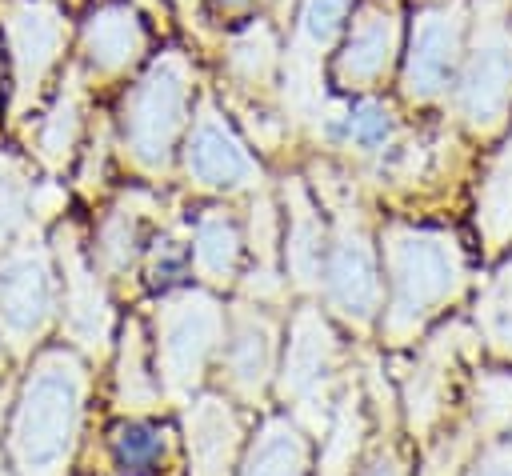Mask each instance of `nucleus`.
<instances>
[{"instance_id":"obj_1","label":"nucleus","mask_w":512,"mask_h":476,"mask_svg":"<svg viewBox=\"0 0 512 476\" xmlns=\"http://www.w3.org/2000/svg\"><path fill=\"white\" fill-rule=\"evenodd\" d=\"M88 400V364L80 348L52 344L36 352L8 424V456L16 476H68Z\"/></svg>"},{"instance_id":"obj_2","label":"nucleus","mask_w":512,"mask_h":476,"mask_svg":"<svg viewBox=\"0 0 512 476\" xmlns=\"http://www.w3.org/2000/svg\"><path fill=\"white\" fill-rule=\"evenodd\" d=\"M384 244V316L380 336L392 348L412 344L468 284V260L452 232L428 224H388Z\"/></svg>"},{"instance_id":"obj_3","label":"nucleus","mask_w":512,"mask_h":476,"mask_svg":"<svg viewBox=\"0 0 512 476\" xmlns=\"http://www.w3.org/2000/svg\"><path fill=\"white\" fill-rule=\"evenodd\" d=\"M196 108V68L180 48H168L144 64V72L124 88L116 132L124 156L156 176L164 172L184 144Z\"/></svg>"},{"instance_id":"obj_4","label":"nucleus","mask_w":512,"mask_h":476,"mask_svg":"<svg viewBox=\"0 0 512 476\" xmlns=\"http://www.w3.org/2000/svg\"><path fill=\"white\" fill-rule=\"evenodd\" d=\"M468 28L452 104L468 136L492 140L512 124V0H476Z\"/></svg>"},{"instance_id":"obj_5","label":"nucleus","mask_w":512,"mask_h":476,"mask_svg":"<svg viewBox=\"0 0 512 476\" xmlns=\"http://www.w3.org/2000/svg\"><path fill=\"white\" fill-rule=\"evenodd\" d=\"M228 308L212 296V288H176L156 304V336L152 364L168 400L188 404L224 344Z\"/></svg>"},{"instance_id":"obj_6","label":"nucleus","mask_w":512,"mask_h":476,"mask_svg":"<svg viewBox=\"0 0 512 476\" xmlns=\"http://www.w3.org/2000/svg\"><path fill=\"white\" fill-rule=\"evenodd\" d=\"M320 296H324L328 312L356 332H368L380 320L384 268H380L376 240L352 204L332 212L328 252H324V272H320Z\"/></svg>"},{"instance_id":"obj_7","label":"nucleus","mask_w":512,"mask_h":476,"mask_svg":"<svg viewBox=\"0 0 512 476\" xmlns=\"http://www.w3.org/2000/svg\"><path fill=\"white\" fill-rule=\"evenodd\" d=\"M468 4L428 0L412 12L408 40L400 52V92L408 104H436L452 92L464 48H468Z\"/></svg>"},{"instance_id":"obj_8","label":"nucleus","mask_w":512,"mask_h":476,"mask_svg":"<svg viewBox=\"0 0 512 476\" xmlns=\"http://www.w3.org/2000/svg\"><path fill=\"white\" fill-rule=\"evenodd\" d=\"M340 372V336L316 304H300L288 324V344L276 364V392L288 412L308 428V408L332 404Z\"/></svg>"},{"instance_id":"obj_9","label":"nucleus","mask_w":512,"mask_h":476,"mask_svg":"<svg viewBox=\"0 0 512 476\" xmlns=\"http://www.w3.org/2000/svg\"><path fill=\"white\" fill-rule=\"evenodd\" d=\"M60 308L56 268L44 244H20L0 256V340L28 352Z\"/></svg>"},{"instance_id":"obj_10","label":"nucleus","mask_w":512,"mask_h":476,"mask_svg":"<svg viewBox=\"0 0 512 476\" xmlns=\"http://www.w3.org/2000/svg\"><path fill=\"white\" fill-rule=\"evenodd\" d=\"M276 340H280V328H276L272 312L260 300L228 308L216 368H220L224 392L236 404H260L264 400L268 384L276 380V364H280V344Z\"/></svg>"},{"instance_id":"obj_11","label":"nucleus","mask_w":512,"mask_h":476,"mask_svg":"<svg viewBox=\"0 0 512 476\" xmlns=\"http://www.w3.org/2000/svg\"><path fill=\"white\" fill-rule=\"evenodd\" d=\"M404 52V20L388 0H356L348 32L340 36V52L332 56V84L340 92H372L384 84L392 64Z\"/></svg>"},{"instance_id":"obj_12","label":"nucleus","mask_w":512,"mask_h":476,"mask_svg":"<svg viewBox=\"0 0 512 476\" xmlns=\"http://www.w3.org/2000/svg\"><path fill=\"white\" fill-rule=\"evenodd\" d=\"M180 168L188 184L220 196L252 192L260 184V164L248 152V144L236 136V128L208 104L200 116H192L184 144H180Z\"/></svg>"},{"instance_id":"obj_13","label":"nucleus","mask_w":512,"mask_h":476,"mask_svg":"<svg viewBox=\"0 0 512 476\" xmlns=\"http://www.w3.org/2000/svg\"><path fill=\"white\" fill-rule=\"evenodd\" d=\"M56 260H60V320H64V332H68L72 348L100 356L108 348L112 324H116L112 300H108V288H104V272L80 248L72 228H60Z\"/></svg>"},{"instance_id":"obj_14","label":"nucleus","mask_w":512,"mask_h":476,"mask_svg":"<svg viewBox=\"0 0 512 476\" xmlns=\"http://www.w3.org/2000/svg\"><path fill=\"white\" fill-rule=\"evenodd\" d=\"M148 56V24L136 0H100L80 24V60L92 80H120Z\"/></svg>"},{"instance_id":"obj_15","label":"nucleus","mask_w":512,"mask_h":476,"mask_svg":"<svg viewBox=\"0 0 512 476\" xmlns=\"http://www.w3.org/2000/svg\"><path fill=\"white\" fill-rule=\"evenodd\" d=\"M8 32V52H12V72H16V92L20 100L36 96L44 76L60 64L68 48V24L56 4L48 0H16L4 20Z\"/></svg>"},{"instance_id":"obj_16","label":"nucleus","mask_w":512,"mask_h":476,"mask_svg":"<svg viewBox=\"0 0 512 476\" xmlns=\"http://www.w3.org/2000/svg\"><path fill=\"white\" fill-rule=\"evenodd\" d=\"M184 448L188 476H236L244 452L240 404L228 392H196L184 408Z\"/></svg>"},{"instance_id":"obj_17","label":"nucleus","mask_w":512,"mask_h":476,"mask_svg":"<svg viewBox=\"0 0 512 476\" xmlns=\"http://www.w3.org/2000/svg\"><path fill=\"white\" fill-rule=\"evenodd\" d=\"M464 328L452 324L436 332L412 360L408 380H404V416L412 436H428L432 424L444 416L448 396H452V376H456V352H460Z\"/></svg>"},{"instance_id":"obj_18","label":"nucleus","mask_w":512,"mask_h":476,"mask_svg":"<svg viewBox=\"0 0 512 476\" xmlns=\"http://www.w3.org/2000/svg\"><path fill=\"white\" fill-rule=\"evenodd\" d=\"M244 244L248 236L240 220L220 204L200 208L196 220H188V252H192V268L204 288H228L240 280Z\"/></svg>"},{"instance_id":"obj_19","label":"nucleus","mask_w":512,"mask_h":476,"mask_svg":"<svg viewBox=\"0 0 512 476\" xmlns=\"http://www.w3.org/2000/svg\"><path fill=\"white\" fill-rule=\"evenodd\" d=\"M312 472V444L308 428L292 412H272L256 424L244 440L236 476H308Z\"/></svg>"},{"instance_id":"obj_20","label":"nucleus","mask_w":512,"mask_h":476,"mask_svg":"<svg viewBox=\"0 0 512 476\" xmlns=\"http://www.w3.org/2000/svg\"><path fill=\"white\" fill-rule=\"evenodd\" d=\"M324 252H328V224L316 212V200L292 184L288 192V224L280 236V260L300 292H320V272H324Z\"/></svg>"},{"instance_id":"obj_21","label":"nucleus","mask_w":512,"mask_h":476,"mask_svg":"<svg viewBox=\"0 0 512 476\" xmlns=\"http://www.w3.org/2000/svg\"><path fill=\"white\" fill-rule=\"evenodd\" d=\"M396 136H400V120H396V108L372 92H360L356 100H348L340 112L328 116L324 124V140L336 144V148H348V152H360V156H384L396 148Z\"/></svg>"},{"instance_id":"obj_22","label":"nucleus","mask_w":512,"mask_h":476,"mask_svg":"<svg viewBox=\"0 0 512 476\" xmlns=\"http://www.w3.org/2000/svg\"><path fill=\"white\" fill-rule=\"evenodd\" d=\"M144 196L140 192H132V196H124L120 204H112L108 212H104V220H100V228H96V268L104 272V276H124L136 260H144V248H148V240H152V232H148V204H140Z\"/></svg>"},{"instance_id":"obj_23","label":"nucleus","mask_w":512,"mask_h":476,"mask_svg":"<svg viewBox=\"0 0 512 476\" xmlns=\"http://www.w3.org/2000/svg\"><path fill=\"white\" fill-rule=\"evenodd\" d=\"M116 400L128 416H144L160 408L164 388L156 376V364L148 356V336L140 320H128L120 328V352H116Z\"/></svg>"},{"instance_id":"obj_24","label":"nucleus","mask_w":512,"mask_h":476,"mask_svg":"<svg viewBox=\"0 0 512 476\" xmlns=\"http://www.w3.org/2000/svg\"><path fill=\"white\" fill-rule=\"evenodd\" d=\"M108 452L120 476H164L172 460V432L168 424H156L148 416H128L112 424Z\"/></svg>"},{"instance_id":"obj_25","label":"nucleus","mask_w":512,"mask_h":476,"mask_svg":"<svg viewBox=\"0 0 512 476\" xmlns=\"http://www.w3.org/2000/svg\"><path fill=\"white\" fill-rule=\"evenodd\" d=\"M476 232L488 252L512 244V132L488 160L476 188Z\"/></svg>"},{"instance_id":"obj_26","label":"nucleus","mask_w":512,"mask_h":476,"mask_svg":"<svg viewBox=\"0 0 512 476\" xmlns=\"http://www.w3.org/2000/svg\"><path fill=\"white\" fill-rule=\"evenodd\" d=\"M356 12V0H300L296 8V44L288 64H308L316 68V60L340 44V36L348 32V20Z\"/></svg>"},{"instance_id":"obj_27","label":"nucleus","mask_w":512,"mask_h":476,"mask_svg":"<svg viewBox=\"0 0 512 476\" xmlns=\"http://www.w3.org/2000/svg\"><path fill=\"white\" fill-rule=\"evenodd\" d=\"M276 60H280V48L264 20H252L248 28L232 32V40L224 48V68L244 88H264L276 72Z\"/></svg>"},{"instance_id":"obj_28","label":"nucleus","mask_w":512,"mask_h":476,"mask_svg":"<svg viewBox=\"0 0 512 476\" xmlns=\"http://www.w3.org/2000/svg\"><path fill=\"white\" fill-rule=\"evenodd\" d=\"M184 276H192V252H188V236L176 228H156L148 248H144V280L152 292H176L184 284Z\"/></svg>"},{"instance_id":"obj_29","label":"nucleus","mask_w":512,"mask_h":476,"mask_svg":"<svg viewBox=\"0 0 512 476\" xmlns=\"http://www.w3.org/2000/svg\"><path fill=\"white\" fill-rule=\"evenodd\" d=\"M476 332L500 356H512V260L488 280L476 300Z\"/></svg>"},{"instance_id":"obj_30","label":"nucleus","mask_w":512,"mask_h":476,"mask_svg":"<svg viewBox=\"0 0 512 476\" xmlns=\"http://www.w3.org/2000/svg\"><path fill=\"white\" fill-rule=\"evenodd\" d=\"M80 128H84L80 96H76V88H64L56 96V104L48 108L44 124H40V156H44V164H52V168L68 164L76 144H80Z\"/></svg>"},{"instance_id":"obj_31","label":"nucleus","mask_w":512,"mask_h":476,"mask_svg":"<svg viewBox=\"0 0 512 476\" xmlns=\"http://www.w3.org/2000/svg\"><path fill=\"white\" fill-rule=\"evenodd\" d=\"M28 224V184L20 180L16 168L0 164V248Z\"/></svg>"},{"instance_id":"obj_32","label":"nucleus","mask_w":512,"mask_h":476,"mask_svg":"<svg viewBox=\"0 0 512 476\" xmlns=\"http://www.w3.org/2000/svg\"><path fill=\"white\" fill-rule=\"evenodd\" d=\"M352 476H404V460L396 456L392 444H380V448H372V452L356 464Z\"/></svg>"},{"instance_id":"obj_33","label":"nucleus","mask_w":512,"mask_h":476,"mask_svg":"<svg viewBox=\"0 0 512 476\" xmlns=\"http://www.w3.org/2000/svg\"><path fill=\"white\" fill-rule=\"evenodd\" d=\"M464 476H512V448H508V444L488 448Z\"/></svg>"},{"instance_id":"obj_34","label":"nucleus","mask_w":512,"mask_h":476,"mask_svg":"<svg viewBox=\"0 0 512 476\" xmlns=\"http://www.w3.org/2000/svg\"><path fill=\"white\" fill-rule=\"evenodd\" d=\"M216 12H244V8H252V4H260V0H208Z\"/></svg>"},{"instance_id":"obj_35","label":"nucleus","mask_w":512,"mask_h":476,"mask_svg":"<svg viewBox=\"0 0 512 476\" xmlns=\"http://www.w3.org/2000/svg\"><path fill=\"white\" fill-rule=\"evenodd\" d=\"M172 4H180V8H184V4H192V0H172Z\"/></svg>"},{"instance_id":"obj_36","label":"nucleus","mask_w":512,"mask_h":476,"mask_svg":"<svg viewBox=\"0 0 512 476\" xmlns=\"http://www.w3.org/2000/svg\"><path fill=\"white\" fill-rule=\"evenodd\" d=\"M0 476H4V472H0Z\"/></svg>"}]
</instances>
